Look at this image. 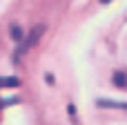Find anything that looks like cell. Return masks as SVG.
<instances>
[{
  "mask_svg": "<svg viewBox=\"0 0 127 125\" xmlns=\"http://www.w3.org/2000/svg\"><path fill=\"white\" fill-rule=\"evenodd\" d=\"M42 34H45V25H36V27H33V29H31V31L27 34V38H25V40L20 42V49H18V56H20V54H22L25 49L33 47V45H36V42L40 40V36H42Z\"/></svg>",
  "mask_w": 127,
  "mask_h": 125,
  "instance_id": "obj_1",
  "label": "cell"
},
{
  "mask_svg": "<svg viewBox=\"0 0 127 125\" xmlns=\"http://www.w3.org/2000/svg\"><path fill=\"white\" fill-rule=\"evenodd\" d=\"M18 85H20V81L16 76H0V89H4V87H18Z\"/></svg>",
  "mask_w": 127,
  "mask_h": 125,
  "instance_id": "obj_2",
  "label": "cell"
},
{
  "mask_svg": "<svg viewBox=\"0 0 127 125\" xmlns=\"http://www.w3.org/2000/svg\"><path fill=\"white\" fill-rule=\"evenodd\" d=\"M9 34H11V38H13L16 42H22V29H20L18 25H11V29H9Z\"/></svg>",
  "mask_w": 127,
  "mask_h": 125,
  "instance_id": "obj_3",
  "label": "cell"
},
{
  "mask_svg": "<svg viewBox=\"0 0 127 125\" xmlns=\"http://www.w3.org/2000/svg\"><path fill=\"white\" fill-rule=\"evenodd\" d=\"M114 83L121 85V87H125V85H127V78L123 76V74H116V76H114Z\"/></svg>",
  "mask_w": 127,
  "mask_h": 125,
  "instance_id": "obj_4",
  "label": "cell"
},
{
  "mask_svg": "<svg viewBox=\"0 0 127 125\" xmlns=\"http://www.w3.org/2000/svg\"><path fill=\"white\" fill-rule=\"evenodd\" d=\"M100 105H109V107H127V103H114V101H100Z\"/></svg>",
  "mask_w": 127,
  "mask_h": 125,
  "instance_id": "obj_5",
  "label": "cell"
},
{
  "mask_svg": "<svg viewBox=\"0 0 127 125\" xmlns=\"http://www.w3.org/2000/svg\"><path fill=\"white\" fill-rule=\"evenodd\" d=\"M100 2H109V0H100Z\"/></svg>",
  "mask_w": 127,
  "mask_h": 125,
  "instance_id": "obj_6",
  "label": "cell"
},
{
  "mask_svg": "<svg viewBox=\"0 0 127 125\" xmlns=\"http://www.w3.org/2000/svg\"><path fill=\"white\" fill-rule=\"evenodd\" d=\"M0 105H2V103H0Z\"/></svg>",
  "mask_w": 127,
  "mask_h": 125,
  "instance_id": "obj_7",
  "label": "cell"
}]
</instances>
